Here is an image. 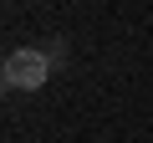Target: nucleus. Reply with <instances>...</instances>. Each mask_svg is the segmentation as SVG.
Returning a JSON list of instances; mask_svg holds the SVG:
<instances>
[{
  "mask_svg": "<svg viewBox=\"0 0 153 143\" xmlns=\"http://www.w3.org/2000/svg\"><path fill=\"white\" fill-rule=\"evenodd\" d=\"M46 77H51V61H46L41 51L21 46V51H10V56H5V87H21V92H36V87H41Z\"/></svg>",
  "mask_w": 153,
  "mask_h": 143,
  "instance_id": "1",
  "label": "nucleus"
}]
</instances>
